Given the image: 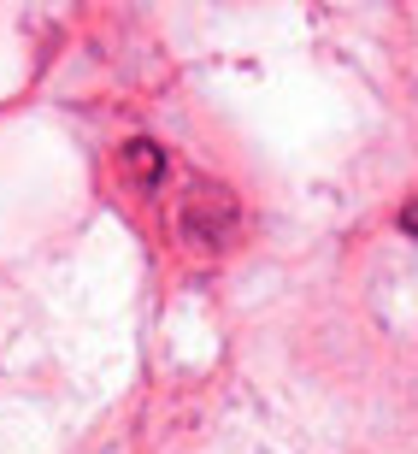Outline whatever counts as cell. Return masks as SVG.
Masks as SVG:
<instances>
[]
</instances>
